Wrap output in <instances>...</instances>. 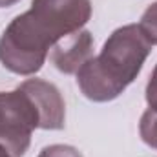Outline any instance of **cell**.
<instances>
[{
	"mask_svg": "<svg viewBox=\"0 0 157 157\" xmlns=\"http://www.w3.org/2000/svg\"><path fill=\"white\" fill-rule=\"evenodd\" d=\"M91 18L90 0H33L0 37V62L17 75H35L49 49Z\"/></svg>",
	"mask_w": 157,
	"mask_h": 157,
	"instance_id": "cell-1",
	"label": "cell"
},
{
	"mask_svg": "<svg viewBox=\"0 0 157 157\" xmlns=\"http://www.w3.org/2000/svg\"><path fill=\"white\" fill-rule=\"evenodd\" d=\"M152 51L150 40L139 24L117 28L104 42L101 53L77 71L82 95L93 102H110L137 78Z\"/></svg>",
	"mask_w": 157,
	"mask_h": 157,
	"instance_id": "cell-2",
	"label": "cell"
},
{
	"mask_svg": "<svg viewBox=\"0 0 157 157\" xmlns=\"http://www.w3.org/2000/svg\"><path fill=\"white\" fill-rule=\"evenodd\" d=\"M37 128V110L20 88L0 91V144L11 155L22 157L28 152L31 133Z\"/></svg>",
	"mask_w": 157,
	"mask_h": 157,
	"instance_id": "cell-3",
	"label": "cell"
},
{
	"mask_svg": "<svg viewBox=\"0 0 157 157\" xmlns=\"http://www.w3.org/2000/svg\"><path fill=\"white\" fill-rule=\"evenodd\" d=\"M37 110L40 130H62L66 124V106L59 88L42 78H28L18 86Z\"/></svg>",
	"mask_w": 157,
	"mask_h": 157,
	"instance_id": "cell-4",
	"label": "cell"
},
{
	"mask_svg": "<svg viewBox=\"0 0 157 157\" xmlns=\"http://www.w3.org/2000/svg\"><path fill=\"white\" fill-rule=\"evenodd\" d=\"M93 37L88 29H78L51 48V62L60 73H77L93 57Z\"/></svg>",
	"mask_w": 157,
	"mask_h": 157,
	"instance_id": "cell-5",
	"label": "cell"
},
{
	"mask_svg": "<svg viewBox=\"0 0 157 157\" xmlns=\"http://www.w3.org/2000/svg\"><path fill=\"white\" fill-rule=\"evenodd\" d=\"M139 133L141 139L150 146L157 150V112L146 110L139 122Z\"/></svg>",
	"mask_w": 157,
	"mask_h": 157,
	"instance_id": "cell-6",
	"label": "cell"
},
{
	"mask_svg": "<svg viewBox=\"0 0 157 157\" xmlns=\"http://www.w3.org/2000/svg\"><path fill=\"white\" fill-rule=\"evenodd\" d=\"M139 28L144 33V37L150 40V44L152 46H157V2L150 4L146 7V11L141 17Z\"/></svg>",
	"mask_w": 157,
	"mask_h": 157,
	"instance_id": "cell-7",
	"label": "cell"
},
{
	"mask_svg": "<svg viewBox=\"0 0 157 157\" xmlns=\"http://www.w3.org/2000/svg\"><path fill=\"white\" fill-rule=\"evenodd\" d=\"M37 157H82V154L70 144H49L42 148Z\"/></svg>",
	"mask_w": 157,
	"mask_h": 157,
	"instance_id": "cell-8",
	"label": "cell"
},
{
	"mask_svg": "<svg viewBox=\"0 0 157 157\" xmlns=\"http://www.w3.org/2000/svg\"><path fill=\"white\" fill-rule=\"evenodd\" d=\"M146 102H148V110L157 112V64L152 71V75L148 78V84H146Z\"/></svg>",
	"mask_w": 157,
	"mask_h": 157,
	"instance_id": "cell-9",
	"label": "cell"
},
{
	"mask_svg": "<svg viewBox=\"0 0 157 157\" xmlns=\"http://www.w3.org/2000/svg\"><path fill=\"white\" fill-rule=\"evenodd\" d=\"M17 2H20V0H0V7H11Z\"/></svg>",
	"mask_w": 157,
	"mask_h": 157,
	"instance_id": "cell-10",
	"label": "cell"
},
{
	"mask_svg": "<svg viewBox=\"0 0 157 157\" xmlns=\"http://www.w3.org/2000/svg\"><path fill=\"white\" fill-rule=\"evenodd\" d=\"M0 157H13V155H11V154H9V152L2 146V144H0Z\"/></svg>",
	"mask_w": 157,
	"mask_h": 157,
	"instance_id": "cell-11",
	"label": "cell"
}]
</instances>
